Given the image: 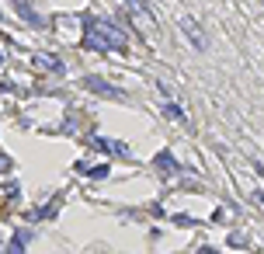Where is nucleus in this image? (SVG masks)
I'll return each mask as SVG.
<instances>
[{
	"label": "nucleus",
	"instance_id": "obj_1",
	"mask_svg": "<svg viewBox=\"0 0 264 254\" xmlns=\"http://www.w3.org/2000/svg\"><path fill=\"white\" fill-rule=\"evenodd\" d=\"M87 49L94 53H108V49H125V35L115 28L112 21H87V39H84Z\"/></svg>",
	"mask_w": 264,
	"mask_h": 254
},
{
	"label": "nucleus",
	"instance_id": "obj_2",
	"mask_svg": "<svg viewBox=\"0 0 264 254\" xmlns=\"http://www.w3.org/2000/svg\"><path fill=\"white\" fill-rule=\"evenodd\" d=\"M184 35H188V39H191V45H195V49H205V35H202V28H198V21L184 18Z\"/></svg>",
	"mask_w": 264,
	"mask_h": 254
},
{
	"label": "nucleus",
	"instance_id": "obj_3",
	"mask_svg": "<svg viewBox=\"0 0 264 254\" xmlns=\"http://www.w3.org/2000/svg\"><path fill=\"white\" fill-rule=\"evenodd\" d=\"M153 164H156V171H164V174H177V171H181V167H177V160H174V157H170L167 150L153 157Z\"/></svg>",
	"mask_w": 264,
	"mask_h": 254
},
{
	"label": "nucleus",
	"instance_id": "obj_4",
	"mask_svg": "<svg viewBox=\"0 0 264 254\" xmlns=\"http://www.w3.org/2000/svg\"><path fill=\"white\" fill-rule=\"evenodd\" d=\"M84 84H87L91 91H97V94H108V98H122V91H118V87H112V84H101L97 77H87Z\"/></svg>",
	"mask_w": 264,
	"mask_h": 254
},
{
	"label": "nucleus",
	"instance_id": "obj_5",
	"mask_svg": "<svg viewBox=\"0 0 264 254\" xmlns=\"http://www.w3.org/2000/svg\"><path fill=\"white\" fill-rule=\"evenodd\" d=\"M28 230H21V234H14L11 237V244H7V254H24V244H28Z\"/></svg>",
	"mask_w": 264,
	"mask_h": 254
},
{
	"label": "nucleus",
	"instance_id": "obj_6",
	"mask_svg": "<svg viewBox=\"0 0 264 254\" xmlns=\"http://www.w3.org/2000/svg\"><path fill=\"white\" fill-rule=\"evenodd\" d=\"M14 7H18V11H21V14H24L28 21H32V24H38V14L32 11V7H28V4H24V0H14Z\"/></svg>",
	"mask_w": 264,
	"mask_h": 254
},
{
	"label": "nucleus",
	"instance_id": "obj_7",
	"mask_svg": "<svg viewBox=\"0 0 264 254\" xmlns=\"http://www.w3.org/2000/svg\"><path fill=\"white\" fill-rule=\"evenodd\" d=\"M164 112H167V118H177V122H184V112H181L177 105H164Z\"/></svg>",
	"mask_w": 264,
	"mask_h": 254
},
{
	"label": "nucleus",
	"instance_id": "obj_8",
	"mask_svg": "<svg viewBox=\"0 0 264 254\" xmlns=\"http://www.w3.org/2000/svg\"><path fill=\"white\" fill-rule=\"evenodd\" d=\"M7 167H11V160H7V157H0V171H7Z\"/></svg>",
	"mask_w": 264,
	"mask_h": 254
},
{
	"label": "nucleus",
	"instance_id": "obj_9",
	"mask_svg": "<svg viewBox=\"0 0 264 254\" xmlns=\"http://www.w3.org/2000/svg\"><path fill=\"white\" fill-rule=\"evenodd\" d=\"M257 198H261V206H264V192H257Z\"/></svg>",
	"mask_w": 264,
	"mask_h": 254
}]
</instances>
